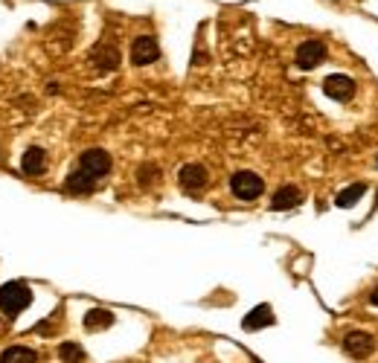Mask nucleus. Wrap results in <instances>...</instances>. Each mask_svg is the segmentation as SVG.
I'll return each mask as SVG.
<instances>
[{"mask_svg": "<svg viewBox=\"0 0 378 363\" xmlns=\"http://www.w3.org/2000/svg\"><path fill=\"white\" fill-rule=\"evenodd\" d=\"M29 305H32V288L26 282L15 279V282H3V285H0V311H3L9 320L24 314Z\"/></svg>", "mask_w": 378, "mask_h": 363, "instance_id": "1", "label": "nucleus"}, {"mask_svg": "<svg viewBox=\"0 0 378 363\" xmlns=\"http://www.w3.org/2000/svg\"><path fill=\"white\" fill-rule=\"evenodd\" d=\"M230 192H233L236 201L251 204V201H259V197L265 195V180H262L256 172H251V169H242V172H236L233 177H230Z\"/></svg>", "mask_w": 378, "mask_h": 363, "instance_id": "2", "label": "nucleus"}, {"mask_svg": "<svg viewBox=\"0 0 378 363\" xmlns=\"http://www.w3.org/2000/svg\"><path fill=\"white\" fill-rule=\"evenodd\" d=\"M79 169L85 175H90L93 180H102V177L111 175L113 160H111V154L105 152V148H88V152L79 154Z\"/></svg>", "mask_w": 378, "mask_h": 363, "instance_id": "3", "label": "nucleus"}, {"mask_svg": "<svg viewBox=\"0 0 378 363\" xmlns=\"http://www.w3.org/2000/svg\"><path fill=\"white\" fill-rule=\"evenodd\" d=\"M178 186L184 189L187 195H201V192L210 186V172H207V166H201V163H187V166H180V172H178Z\"/></svg>", "mask_w": 378, "mask_h": 363, "instance_id": "4", "label": "nucleus"}, {"mask_svg": "<svg viewBox=\"0 0 378 363\" xmlns=\"http://www.w3.org/2000/svg\"><path fill=\"white\" fill-rule=\"evenodd\" d=\"M323 93L329 99H335V102H352L355 96V81L343 73H332L323 79Z\"/></svg>", "mask_w": 378, "mask_h": 363, "instance_id": "5", "label": "nucleus"}, {"mask_svg": "<svg viewBox=\"0 0 378 363\" xmlns=\"http://www.w3.org/2000/svg\"><path fill=\"white\" fill-rule=\"evenodd\" d=\"M160 58V47H157V38L152 35H140L131 44V64L134 67H145V64H155Z\"/></svg>", "mask_w": 378, "mask_h": 363, "instance_id": "6", "label": "nucleus"}, {"mask_svg": "<svg viewBox=\"0 0 378 363\" xmlns=\"http://www.w3.org/2000/svg\"><path fill=\"white\" fill-rule=\"evenodd\" d=\"M326 44L323 41H317V38H311V41H303L300 47H297V67L300 70H315L317 64L326 58Z\"/></svg>", "mask_w": 378, "mask_h": 363, "instance_id": "7", "label": "nucleus"}, {"mask_svg": "<svg viewBox=\"0 0 378 363\" xmlns=\"http://www.w3.org/2000/svg\"><path fill=\"white\" fill-rule=\"evenodd\" d=\"M303 204V189L300 186H294V184H285V186H279L271 197V209L274 212H285V209H294V207H300Z\"/></svg>", "mask_w": 378, "mask_h": 363, "instance_id": "8", "label": "nucleus"}, {"mask_svg": "<svg viewBox=\"0 0 378 363\" xmlns=\"http://www.w3.org/2000/svg\"><path fill=\"white\" fill-rule=\"evenodd\" d=\"M21 172L26 177H41L47 172V152L41 145H29L21 157Z\"/></svg>", "mask_w": 378, "mask_h": 363, "instance_id": "9", "label": "nucleus"}, {"mask_svg": "<svg viewBox=\"0 0 378 363\" xmlns=\"http://www.w3.org/2000/svg\"><path fill=\"white\" fill-rule=\"evenodd\" d=\"M276 323V317H274V311H271V305L268 302H259L251 314H244V320H242V328L244 332H259V328H268V325H274Z\"/></svg>", "mask_w": 378, "mask_h": 363, "instance_id": "10", "label": "nucleus"}, {"mask_svg": "<svg viewBox=\"0 0 378 363\" xmlns=\"http://www.w3.org/2000/svg\"><path fill=\"white\" fill-rule=\"evenodd\" d=\"M343 349H347V355H352V357H367L375 349V340L367 332H349L347 337H343Z\"/></svg>", "mask_w": 378, "mask_h": 363, "instance_id": "11", "label": "nucleus"}, {"mask_svg": "<svg viewBox=\"0 0 378 363\" xmlns=\"http://www.w3.org/2000/svg\"><path fill=\"white\" fill-rule=\"evenodd\" d=\"M93 67L100 73H111L120 67V49L113 44H100L93 49Z\"/></svg>", "mask_w": 378, "mask_h": 363, "instance_id": "12", "label": "nucleus"}, {"mask_svg": "<svg viewBox=\"0 0 378 363\" xmlns=\"http://www.w3.org/2000/svg\"><path fill=\"white\" fill-rule=\"evenodd\" d=\"M64 192H68V195H93L96 192V180L90 175H85L81 169H76L73 175H68V180H64Z\"/></svg>", "mask_w": 378, "mask_h": 363, "instance_id": "13", "label": "nucleus"}, {"mask_svg": "<svg viewBox=\"0 0 378 363\" xmlns=\"http://www.w3.org/2000/svg\"><path fill=\"white\" fill-rule=\"evenodd\" d=\"M81 323H85V332L96 334V332H105V328H111L117 320H113V314H111V311H105V308H90Z\"/></svg>", "mask_w": 378, "mask_h": 363, "instance_id": "14", "label": "nucleus"}, {"mask_svg": "<svg viewBox=\"0 0 378 363\" xmlns=\"http://www.w3.org/2000/svg\"><path fill=\"white\" fill-rule=\"evenodd\" d=\"M0 363H38V352L29 346H9L0 352Z\"/></svg>", "mask_w": 378, "mask_h": 363, "instance_id": "15", "label": "nucleus"}, {"mask_svg": "<svg viewBox=\"0 0 378 363\" xmlns=\"http://www.w3.org/2000/svg\"><path fill=\"white\" fill-rule=\"evenodd\" d=\"M364 192H367V184H352V186H347L343 192H338V197H335V207H340V209H349V207H355L361 197H364Z\"/></svg>", "mask_w": 378, "mask_h": 363, "instance_id": "16", "label": "nucleus"}, {"mask_svg": "<svg viewBox=\"0 0 378 363\" xmlns=\"http://www.w3.org/2000/svg\"><path fill=\"white\" fill-rule=\"evenodd\" d=\"M58 357L64 363H81V360H85V349H81L79 343H61L58 346Z\"/></svg>", "mask_w": 378, "mask_h": 363, "instance_id": "17", "label": "nucleus"}, {"mask_svg": "<svg viewBox=\"0 0 378 363\" xmlns=\"http://www.w3.org/2000/svg\"><path fill=\"white\" fill-rule=\"evenodd\" d=\"M137 180H140V186H152L160 180V169H157V163H143L140 172H137Z\"/></svg>", "mask_w": 378, "mask_h": 363, "instance_id": "18", "label": "nucleus"}, {"mask_svg": "<svg viewBox=\"0 0 378 363\" xmlns=\"http://www.w3.org/2000/svg\"><path fill=\"white\" fill-rule=\"evenodd\" d=\"M370 305H372V308H378V288L370 293Z\"/></svg>", "mask_w": 378, "mask_h": 363, "instance_id": "19", "label": "nucleus"}, {"mask_svg": "<svg viewBox=\"0 0 378 363\" xmlns=\"http://www.w3.org/2000/svg\"><path fill=\"white\" fill-rule=\"evenodd\" d=\"M375 163H378V160H375Z\"/></svg>", "mask_w": 378, "mask_h": 363, "instance_id": "20", "label": "nucleus"}]
</instances>
